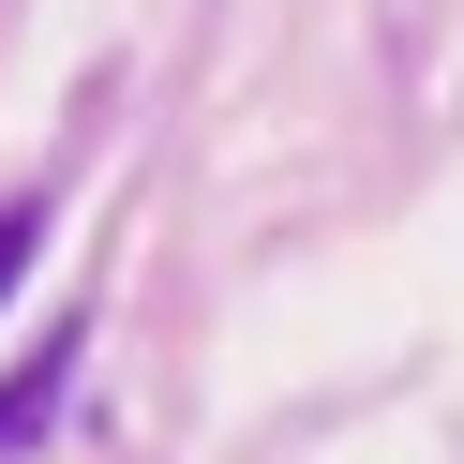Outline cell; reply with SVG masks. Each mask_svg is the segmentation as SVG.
Instances as JSON below:
<instances>
[{"label": "cell", "instance_id": "2", "mask_svg": "<svg viewBox=\"0 0 464 464\" xmlns=\"http://www.w3.org/2000/svg\"><path fill=\"white\" fill-rule=\"evenodd\" d=\"M31 255H45V195H15V210H0V300L31 285Z\"/></svg>", "mask_w": 464, "mask_h": 464}, {"label": "cell", "instance_id": "1", "mask_svg": "<svg viewBox=\"0 0 464 464\" xmlns=\"http://www.w3.org/2000/svg\"><path fill=\"white\" fill-rule=\"evenodd\" d=\"M61 390H75V330H45V344H31V360L0 374V464H15V450H31V434H45V420H61Z\"/></svg>", "mask_w": 464, "mask_h": 464}]
</instances>
